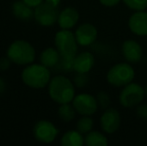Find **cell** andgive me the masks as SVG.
Masks as SVG:
<instances>
[{
	"mask_svg": "<svg viewBox=\"0 0 147 146\" xmlns=\"http://www.w3.org/2000/svg\"><path fill=\"white\" fill-rule=\"evenodd\" d=\"M49 95L56 103H70L75 97L74 84L64 75H56L49 82Z\"/></svg>",
	"mask_w": 147,
	"mask_h": 146,
	"instance_id": "6da1fadb",
	"label": "cell"
},
{
	"mask_svg": "<svg viewBox=\"0 0 147 146\" xmlns=\"http://www.w3.org/2000/svg\"><path fill=\"white\" fill-rule=\"evenodd\" d=\"M21 78L29 87L44 88L50 82V71L42 64H30L22 71Z\"/></svg>",
	"mask_w": 147,
	"mask_h": 146,
	"instance_id": "7a4b0ae2",
	"label": "cell"
},
{
	"mask_svg": "<svg viewBox=\"0 0 147 146\" xmlns=\"http://www.w3.org/2000/svg\"><path fill=\"white\" fill-rule=\"evenodd\" d=\"M7 56L15 64L28 65L35 59V49L25 40H15L7 50Z\"/></svg>",
	"mask_w": 147,
	"mask_h": 146,
	"instance_id": "3957f363",
	"label": "cell"
},
{
	"mask_svg": "<svg viewBox=\"0 0 147 146\" xmlns=\"http://www.w3.org/2000/svg\"><path fill=\"white\" fill-rule=\"evenodd\" d=\"M135 77V71L129 63H117L108 70L106 79L110 85L122 87L131 83Z\"/></svg>",
	"mask_w": 147,
	"mask_h": 146,
	"instance_id": "277c9868",
	"label": "cell"
},
{
	"mask_svg": "<svg viewBox=\"0 0 147 146\" xmlns=\"http://www.w3.org/2000/svg\"><path fill=\"white\" fill-rule=\"evenodd\" d=\"M55 46L59 51L60 56L67 59H74L77 54L78 43L75 34L70 29H61L55 35Z\"/></svg>",
	"mask_w": 147,
	"mask_h": 146,
	"instance_id": "5b68a950",
	"label": "cell"
},
{
	"mask_svg": "<svg viewBox=\"0 0 147 146\" xmlns=\"http://www.w3.org/2000/svg\"><path fill=\"white\" fill-rule=\"evenodd\" d=\"M145 90L137 83L127 84L119 94V103L125 108H132L140 104L144 99Z\"/></svg>",
	"mask_w": 147,
	"mask_h": 146,
	"instance_id": "8992f818",
	"label": "cell"
},
{
	"mask_svg": "<svg viewBox=\"0 0 147 146\" xmlns=\"http://www.w3.org/2000/svg\"><path fill=\"white\" fill-rule=\"evenodd\" d=\"M58 6H55L48 2H42L34 9V18L42 26H52L58 21Z\"/></svg>",
	"mask_w": 147,
	"mask_h": 146,
	"instance_id": "52a82bcc",
	"label": "cell"
},
{
	"mask_svg": "<svg viewBox=\"0 0 147 146\" xmlns=\"http://www.w3.org/2000/svg\"><path fill=\"white\" fill-rule=\"evenodd\" d=\"M72 105L74 106L76 112L80 115L91 116L98 109V102L96 97L87 93H81L76 95L72 100Z\"/></svg>",
	"mask_w": 147,
	"mask_h": 146,
	"instance_id": "ba28073f",
	"label": "cell"
},
{
	"mask_svg": "<svg viewBox=\"0 0 147 146\" xmlns=\"http://www.w3.org/2000/svg\"><path fill=\"white\" fill-rule=\"evenodd\" d=\"M33 132L35 138L38 141L43 143H51L55 140L59 131L50 121L40 120L35 124Z\"/></svg>",
	"mask_w": 147,
	"mask_h": 146,
	"instance_id": "9c48e42d",
	"label": "cell"
},
{
	"mask_svg": "<svg viewBox=\"0 0 147 146\" xmlns=\"http://www.w3.org/2000/svg\"><path fill=\"white\" fill-rule=\"evenodd\" d=\"M121 124V117L115 108H107L100 118V126L104 132L108 134L116 132Z\"/></svg>",
	"mask_w": 147,
	"mask_h": 146,
	"instance_id": "30bf717a",
	"label": "cell"
},
{
	"mask_svg": "<svg viewBox=\"0 0 147 146\" xmlns=\"http://www.w3.org/2000/svg\"><path fill=\"white\" fill-rule=\"evenodd\" d=\"M74 34H75L78 45L89 46L96 41L98 32L94 25L90 23H83L78 26Z\"/></svg>",
	"mask_w": 147,
	"mask_h": 146,
	"instance_id": "8fae6325",
	"label": "cell"
},
{
	"mask_svg": "<svg viewBox=\"0 0 147 146\" xmlns=\"http://www.w3.org/2000/svg\"><path fill=\"white\" fill-rule=\"evenodd\" d=\"M121 52L125 60L129 63L139 62L143 54L141 45L133 39H128L122 43Z\"/></svg>",
	"mask_w": 147,
	"mask_h": 146,
	"instance_id": "7c38bea8",
	"label": "cell"
},
{
	"mask_svg": "<svg viewBox=\"0 0 147 146\" xmlns=\"http://www.w3.org/2000/svg\"><path fill=\"white\" fill-rule=\"evenodd\" d=\"M130 31L137 36L147 35V12L144 10L135 11L128 20Z\"/></svg>",
	"mask_w": 147,
	"mask_h": 146,
	"instance_id": "4fadbf2b",
	"label": "cell"
},
{
	"mask_svg": "<svg viewBox=\"0 0 147 146\" xmlns=\"http://www.w3.org/2000/svg\"><path fill=\"white\" fill-rule=\"evenodd\" d=\"M94 62L95 59L92 53L84 51L74 57L73 70L76 73H88L94 66Z\"/></svg>",
	"mask_w": 147,
	"mask_h": 146,
	"instance_id": "5bb4252c",
	"label": "cell"
},
{
	"mask_svg": "<svg viewBox=\"0 0 147 146\" xmlns=\"http://www.w3.org/2000/svg\"><path fill=\"white\" fill-rule=\"evenodd\" d=\"M79 13L73 7H66L59 13L58 24L61 29H71L77 24Z\"/></svg>",
	"mask_w": 147,
	"mask_h": 146,
	"instance_id": "9a60e30c",
	"label": "cell"
},
{
	"mask_svg": "<svg viewBox=\"0 0 147 146\" xmlns=\"http://www.w3.org/2000/svg\"><path fill=\"white\" fill-rule=\"evenodd\" d=\"M60 53L57 49L49 47L42 51L40 55L41 64L46 66L47 68H54L60 60Z\"/></svg>",
	"mask_w": 147,
	"mask_h": 146,
	"instance_id": "2e32d148",
	"label": "cell"
},
{
	"mask_svg": "<svg viewBox=\"0 0 147 146\" xmlns=\"http://www.w3.org/2000/svg\"><path fill=\"white\" fill-rule=\"evenodd\" d=\"M12 12L14 16L20 20H29L32 16H34V11L32 7L26 4L23 0L16 1L12 5Z\"/></svg>",
	"mask_w": 147,
	"mask_h": 146,
	"instance_id": "e0dca14e",
	"label": "cell"
},
{
	"mask_svg": "<svg viewBox=\"0 0 147 146\" xmlns=\"http://www.w3.org/2000/svg\"><path fill=\"white\" fill-rule=\"evenodd\" d=\"M60 143L63 146H82L84 144V137L78 130H70L62 136Z\"/></svg>",
	"mask_w": 147,
	"mask_h": 146,
	"instance_id": "ac0fdd59",
	"label": "cell"
},
{
	"mask_svg": "<svg viewBox=\"0 0 147 146\" xmlns=\"http://www.w3.org/2000/svg\"><path fill=\"white\" fill-rule=\"evenodd\" d=\"M84 144L87 146H106L108 144V139L101 132L90 131L84 137Z\"/></svg>",
	"mask_w": 147,
	"mask_h": 146,
	"instance_id": "d6986e66",
	"label": "cell"
},
{
	"mask_svg": "<svg viewBox=\"0 0 147 146\" xmlns=\"http://www.w3.org/2000/svg\"><path fill=\"white\" fill-rule=\"evenodd\" d=\"M75 114L76 110L73 105H70L69 103L60 104V107L58 108V116L64 122H70L73 120Z\"/></svg>",
	"mask_w": 147,
	"mask_h": 146,
	"instance_id": "ffe728a7",
	"label": "cell"
},
{
	"mask_svg": "<svg viewBox=\"0 0 147 146\" xmlns=\"http://www.w3.org/2000/svg\"><path fill=\"white\" fill-rule=\"evenodd\" d=\"M93 119L90 116L87 115H83L81 118L78 120L77 124H76V128L82 134H87L88 132H90L93 128Z\"/></svg>",
	"mask_w": 147,
	"mask_h": 146,
	"instance_id": "44dd1931",
	"label": "cell"
},
{
	"mask_svg": "<svg viewBox=\"0 0 147 146\" xmlns=\"http://www.w3.org/2000/svg\"><path fill=\"white\" fill-rule=\"evenodd\" d=\"M128 8L134 11L145 10L147 8V0H122Z\"/></svg>",
	"mask_w": 147,
	"mask_h": 146,
	"instance_id": "7402d4cb",
	"label": "cell"
},
{
	"mask_svg": "<svg viewBox=\"0 0 147 146\" xmlns=\"http://www.w3.org/2000/svg\"><path fill=\"white\" fill-rule=\"evenodd\" d=\"M96 99H97V102H98V106L102 109H107L109 108L110 106V98H109V95L104 91H100L97 93L96 95Z\"/></svg>",
	"mask_w": 147,
	"mask_h": 146,
	"instance_id": "603a6c76",
	"label": "cell"
},
{
	"mask_svg": "<svg viewBox=\"0 0 147 146\" xmlns=\"http://www.w3.org/2000/svg\"><path fill=\"white\" fill-rule=\"evenodd\" d=\"M87 73H77L74 77V84L77 87H84L88 82Z\"/></svg>",
	"mask_w": 147,
	"mask_h": 146,
	"instance_id": "cb8c5ba5",
	"label": "cell"
},
{
	"mask_svg": "<svg viewBox=\"0 0 147 146\" xmlns=\"http://www.w3.org/2000/svg\"><path fill=\"white\" fill-rule=\"evenodd\" d=\"M136 114L142 119H147V104H138L136 107Z\"/></svg>",
	"mask_w": 147,
	"mask_h": 146,
	"instance_id": "d4e9b609",
	"label": "cell"
},
{
	"mask_svg": "<svg viewBox=\"0 0 147 146\" xmlns=\"http://www.w3.org/2000/svg\"><path fill=\"white\" fill-rule=\"evenodd\" d=\"M10 62H12V61L10 60L8 56H7V58H6V57L1 58L0 59V69H2V70H6V69H8L10 66Z\"/></svg>",
	"mask_w": 147,
	"mask_h": 146,
	"instance_id": "484cf974",
	"label": "cell"
},
{
	"mask_svg": "<svg viewBox=\"0 0 147 146\" xmlns=\"http://www.w3.org/2000/svg\"><path fill=\"white\" fill-rule=\"evenodd\" d=\"M102 5L106 6V7H113V6L117 5L121 2V0H99Z\"/></svg>",
	"mask_w": 147,
	"mask_h": 146,
	"instance_id": "4316f807",
	"label": "cell"
},
{
	"mask_svg": "<svg viewBox=\"0 0 147 146\" xmlns=\"http://www.w3.org/2000/svg\"><path fill=\"white\" fill-rule=\"evenodd\" d=\"M26 4H28L31 7H37L39 4H41L43 2V0H23Z\"/></svg>",
	"mask_w": 147,
	"mask_h": 146,
	"instance_id": "83f0119b",
	"label": "cell"
},
{
	"mask_svg": "<svg viewBox=\"0 0 147 146\" xmlns=\"http://www.w3.org/2000/svg\"><path fill=\"white\" fill-rule=\"evenodd\" d=\"M4 90H5V82L2 78H0V93H2Z\"/></svg>",
	"mask_w": 147,
	"mask_h": 146,
	"instance_id": "f1b7e54d",
	"label": "cell"
},
{
	"mask_svg": "<svg viewBox=\"0 0 147 146\" xmlns=\"http://www.w3.org/2000/svg\"><path fill=\"white\" fill-rule=\"evenodd\" d=\"M45 1L48 2V3L53 4V5H55V6H58V5H59L60 0H45Z\"/></svg>",
	"mask_w": 147,
	"mask_h": 146,
	"instance_id": "f546056e",
	"label": "cell"
},
{
	"mask_svg": "<svg viewBox=\"0 0 147 146\" xmlns=\"http://www.w3.org/2000/svg\"><path fill=\"white\" fill-rule=\"evenodd\" d=\"M144 90H145V95H147V86L145 88H144Z\"/></svg>",
	"mask_w": 147,
	"mask_h": 146,
	"instance_id": "4dcf8cb0",
	"label": "cell"
}]
</instances>
